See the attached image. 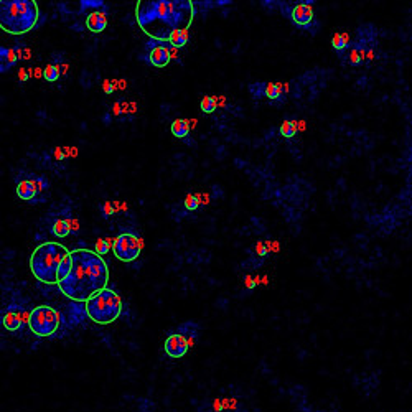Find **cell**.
<instances>
[{"mask_svg":"<svg viewBox=\"0 0 412 412\" xmlns=\"http://www.w3.org/2000/svg\"><path fill=\"white\" fill-rule=\"evenodd\" d=\"M30 74H32V73H28V71H27L25 68L20 69V74H18V76H20V81H22V83L28 81V78H30Z\"/></svg>","mask_w":412,"mask_h":412,"instance_id":"4316f807","label":"cell"},{"mask_svg":"<svg viewBox=\"0 0 412 412\" xmlns=\"http://www.w3.org/2000/svg\"><path fill=\"white\" fill-rule=\"evenodd\" d=\"M102 89H104V93H106V94H111L112 91H114V83L104 81V84H102Z\"/></svg>","mask_w":412,"mask_h":412,"instance_id":"484cf974","label":"cell"},{"mask_svg":"<svg viewBox=\"0 0 412 412\" xmlns=\"http://www.w3.org/2000/svg\"><path fill=\"white\" fill-rule=\"evenodd\" d=\"M60 312L48 305L35 307L28 315V326L36 336H51L60 328Z\"/></svg>","mask_w":412,"mask_h":412,"instance_id":"8992f818","label":"cell"},{"mask_svg":"<svg viewBox=\"0 0 412 412\" xmlns=\"http://www.w3.org/2000/svg\"><path fill=\"white\" fill-rule=\"evenodd\" d=\"M213 407H215L216 411H220V409H221V404H220V401H216L215 404H213Z\"/></svg>","mask_w":412,"mask_h":412,"instance_id":"4dcf8cb0","label":"cell"},{"mask_svg":"<svg viewBox=\"0 0 412 412\" xmlns=\"http://www.w3.org/2000/svg\"><path fill=\"white\" fill-rule=\"evenodd\" d=\"M18 53L15 48H0V71L2 73H5L8 71V68H12L13 64L18 61Z\"/></svg>","mask_w":412,"mask_h":412,"instance_id":"5bb4252c","label":"cell"},{"mask_svg":"<svg viewBox=\"0 0 412 412\" xmlns=\"http://www.w3.org/2000/svg\"><path fill=\"white\" fill-rule=\"evenodd\" d=\"M188 38H190V35H188V28H183V30H177L173 33L172 36H170L168 43L173 46V48H182L188 43Z\"/></svg>","mask_w":412,"mask_h":412,"instance_id":"e0dca14e","label":"cell"},{"mask_svg":"<svg viewBox=\"0 0 412 412\" xmlns=\"http://www.w3.org/2000/svg\"><path fill=\"white\" fill-rule=\"evenodd\" d=\"M147 46L150 48L149 61L152 66H155V68H165V66L170 63V60H172V53H170L172 45H170L168 41L152 40Z\"/></svg>","mask_w":412,"mask_h":412,"instance_id":"9c48e42d","label":"cell"},{"mask_svg":"<svg viewBox=\"0 0 412 412\" xmlns=\"http://www.w3.org/2000/svg\"><path fill=\"white\" fill-rule=\"evenodd\" d=\"M48 188V182L43 177H32L28 178H22L20 182L17 183V196L23 201H33L38 193H41L43 190Z\"/></svg>","mask_w":412,"mask_h":412,"instance_id":"ba28073f","label":"cell"},{"mask_svg":"<svg viewBox=\"0 0 412 412\" xmlns=\"http://www.w3.org/2000/svg\"><path fill=\"white\" fill-rule=\"evenodd\" d=\"M69 251L60 243H43L33 251L30 257V271L36 281L43 284H58L60 266Z\"/></svg>","mask_w":412,"mask_h":412,"instance_id":"277c9868","label":"cell"},{"mask_svg":"<svg viewBox=\"0 0 412 412\" xmlns=\"http://www.w3.org/2000/svg\"><path fill=\"white\" fill-rule=\"evenodd\" d=\"M71 267H73V255H71V253L66 255V257L63 259V262H61V266H60V272H58V277H60V281H63V279L68 276L69 271H71ZM60 284V282H58Z\"/></svg>","mask_w":412,"mask_h":412,"instance_id":"7402d4cb","label":"cell"},{"mask_svg":"<svg viewBox=\"0 0 412 412\" xmlns=\"http://www.w3.org/2000/svg\"><path fill=\"white\" fill-rule=\"evenodd\" d=\"M144 243L139 236L124 233L121 236H117L114 239V246H112V253L117 259L124 260V262H132L140 255Z\"/></svg>","mask_w":412,"mask_h":412,"instance_id":"52a82bcc","label":"cell"},{"mask_svg":"<svg viewBox=\"0 0 412 412\" xmlns=\"http://www.w3.org/2000/svg\"><path fill=\"white\" fill-rule=\"evenodd\" d=\"M190 132V124H188L187 119H177L172 124V134L178 139H185Z\"/></svg>","mask_w":412,"mask_h":412,"instance_id":"d6986e66","label":"cell"},{"mask_svg":"<svg viewBox=\"0 0 412 412\" xmlns=\"http://www.w3.org/2000/svg\"><path fill=\"white\" fill-rule=\"evenodd\" d=\"M121 312L122 300L114 290L107 287L86 300V314L97 325H109L116 321Z\"/></svg>","mask_w":412,"mask_h":412,"instance_id":"5b68a950","label":"cell"},{"mask_svg":"<svg viewBox=\"0 0 412 412\" xmlns=\"http://www.w3.org/2000/svg\"><path fill=\"white\" fill-rule=\"evenodd\" d=\"M86 27L89 32L93 33H101L102 30H106L107 27V18L104 13L101 12H93L89 13L88 18H86Z\"/></svg>","mask_w":412,"mask_h":412,"instance_id":"4fadbf2b","label":"cell"},{"mask_svg":"<svg viewBox=\"0 0 412 412\" xmlns=\"http://www.w3.org/2000/svg\"><path fill=\"white\" fill-rule=\"evenodd\" d=\"M38 22V5L35 0H2L0 27L12 35L30 32Z\"/></svg>","mask_w":412,"mask_h":412,"instance_id":"3957f363","label":"cell"},{"mask_svg":"<svg viewBox=\"0 0 412 412\" xmlns=\"http://www.w3.org/2000/svg\"><path fill=\"white\" fill-rule=\"evenodd\" d=\"M73 267L58 287L66 297L74 302H86L97 292L104 290L109 282V267L101 254L88 249L71 253Z\"/></svg>","mask_w":412,"mask_h":412,"instance_id":"7a4b0ae2","label":"cell"},{"mask_svg":"<svg viewBox=\"0 0 412 412\" xmlns=\"http://www.w3.org/2000/svg\"><path fill=\"white\" fill-rule=\"evenodd\" d=\"M102 211H104V216H109V215H111V213H112L111 203H109V201L104 203V205H102Z\"/></svg>","mask_w":412,"mask_h":412,"instance_id":"f1b7e54d","label":"cell"},{"mask_svg":"<svg viewBox=\"0 0 412 412\" xmlns=\"http://www.w3.org/2000/svg\"><path fill=\"white\" fill-rule=\"evenodd\" d=\"M198 206H200V196L198 195H188L185 198V208L188 211H195Z\"/></svg>","mask_w":412,"mask_h":412,"instance_id":"cb8c5ba5","label":"cell"},{"mask_svg":"<svg viewBox=\"0 0 412 412\" xmlns=\"http://www.w3.org/2000/svg\"><path fill=\"white\" fill-rule=\"evenodd\" d=\"M55 157L58 158V160H63V158H64L63 150H61V149H56V150H55Z\"/></svg>","mask_w":412,"mask_h":412,"instance_id":"f546056e","label":"cell"},{"mask_svg":"<svg viewBox=\"0 0 412 412\" xmlns=\"http://www.w3.org/2000/svg\"><path fill=\"white\" fill-rule=\"evenodd\" d=\"M287 15L297 27L305 28L314 22V7H312V3L300 2L295 7H292Z\"/></svg>","mask_w":412,"mask_h":412,"instance_id":"8fae6325","label":"cell"},{"mask_svg":"<svg viewBox=\"0 0 412 412\" xmlns=\"http://www.w3.org/2000/svg\"><path fill=\"white\" fill-rule=\"evenodd\" d=\"M23 321H25V318H23V312L20 307H15V305L8 307L2 317V325L5 326L8 331H18L22 328Z\"/></svg>","mask_w":412,"mask_h":412,"instance_id":"7c38bea8","label":"cell"},{"mask_svg":"<svg viewBox=\"0 0 412 412\" xmlns=\"http://www.w3.org/2000/svg\"><path fill=\"white\" fill-rule=\"evenodd\" d=\"M331 46H333L338 53H342V51L348 50L349 46H351V38H349V35L347 32L335 33L333 38H331Z\"/></svg>","mask_w":412,"mask_h":412,"instance_id":"9a60e30c","label":"cell"},{"mask_svg":"<svg viewBox=\"0 0 412 412\" xmlns=\"http://www.w3.org/2000/svg\"><path fill=\"white\" fill-rule=\"evenodd\" d=\"M246 285H248L249 288H251V287H253V281H251V279H249V277H248V279H246Z\"/></svg>","mask_w":412,"mask_h":412,"instance_id":"1f68e13d","label":"cell"},{"mask_svg":"<svg viewBox=\"0 0 412 412\" xmlns=\"http://www.w3.org/2000/svg\"><path fill=\"white\" fill-rule=\"evenodd\" d=\"M255 249H257V254L259 255H266L267 254V248L264 246V243H259L257 246H255Z\"/></svg>","mask_w":412,"mask_h":412,"instance_id":"83f0119b","label":"cell"},{"mask_svg":"<svg viewBox=\"0 0 412 412\" xmlns=\"http://www.w3.org/2000/svg\"><path fill=\"white\" fill-rule=\"evenodd\" d=\"M201 109H203V112H206V114H211V112L216 109V101L211 96H205L201 101Z\"/></svg>","mask_w":412,"mask_h":412,"instance_id":"d4e9b609","label":"cell"},{"mask_svg":"<svg viewBox=\"0 0 412 412\" xmlns=\"http://www.w3.org/2000/svg\"><path fill=\"white\" fill-rule=\"evenodd\" d=\"M43 76L48 83H55L58 81L60 76H61V69L58 64H48L43 71Z\"/></svg>","mask_w":412,"mask_h":412,"instance_id":"ffe728a7","label":"cell"},{"mask_svg":"<svg viewBox=\"0 0 412 412\" xmlns=\"http://www.w3.org/2000/svg\"><path fill=\"white\" fill-rule=\"evenodd\" d=\"M135 17L139 27L150 38L168 41L177 30L190 27L193 5L185 0H142L137 3Z\"/></svg>","mask_w":412,"mask_h":412,"instance_id":"6da1fadb","label":"cell"},{"mask_svg":"<svg viewBox=\"0 0 412 412\" xmlns=\"http://www.w3.org/2000/svg\"><path fill=\"white\" fill-rule=\"evenodd\" d=\"M284 89H287V86L277 83H267L262 86V96H266L267 99H281L284 96Z\"/></svg>","mask_w":412,"mask_h":412,"instance_id":"2e32d148","label":"cell"},{"mask_svg":"<svg viewBox=\"0 0 412 412\" xmlns=\"http://www.w3.org/2000/svg\"><path fill=\"white\" fill-rule=\"evenodd\" d=\"M298 127L295 121H284V124L281 126V134L285 137V139H292L293 135H297Z\"/></svg>","mask_w":412,"mask_h":412,"instance_id":"44dd1931","label":"cell"},{"mask_svg":"<svg viewBox=\"0 0 412 412\" xmlns=\"http://www.w3.org/2000/svg\"><path fill=\"white\" fill-rule=\"evenodd\" d=\"M56 238H66L71 233V220H56L51 229Z\"/></svg>","mask_w":412,"mask_h":412,"instance_id":"ac0fdd59","label":"cell"},{"mask_svg":"<svg viewBox=\"0 0 412 412\" xmlns=\"http://www.w3.org/2000/svg\"><path fill=\"white\" fill-rule=\"evenodd\" d=\"M114 246V241L112 239H99L97 243H96V253L97 254H107L109 253V249Z\"/></svg>","mask_w":412,"mask_h":412,"instance_id":"603a6c76","label":"cell"},{"mask_svg":"<svg viewBox=\"0 0 412 412\" xmlns=\"http://www.w3.org/2000/svg\"><path fill=\"white\" fill-rule=\"evenodd\" d=\"M165 353L168 354L170 358H183L185 354L188 353V348H190V345H188V340L187 336L182 335V333H172L168 336L167 340H165Z\"/></svg>","mask_w":412,"mask_h":412,"instance_id":"30bf717a","label":"cell"}]
</instances>
